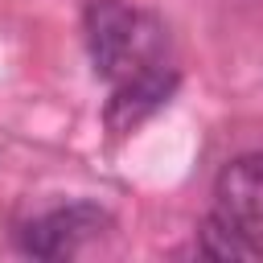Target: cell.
I'll list each match as a JSON object with an SVG mask.
<instances>
[{
	"mask_svg": "<svg viewBox=\"0 0 263 263\" xmlns=\"http://www.w3.org/2000/svg\"><path fill=\"white\" fill-rule=\"evenodd\" d=\"M177 86H181V74H177L173 62H168V66H156V70H148V74H140V78H127V82L111 86V99H107V107H103L107 132H111V136H132V132H136L140 123H148L160 107H168V99L177 95Z\"/></svg>",
	"mask_w": 263,
	"mask_h": 263,
	"instance_id": "3957f363",
	"label": "cell"
},
{
	"mask_svg": "<svg viewBox=\"0 0 263 263\" xmlns=\"http://www.w3.org/2000/svg\"><path fill=\"white\" fill-rule=\"evenodd\" d=\"M82 37L95 74L107 86L168 66V29L127 0H86Z\"/></svg>",
	"mask_w": 263,
	"mask_h": 263,
	"instance_id": "6da1fadb",
	"label": "cell"
},
{
	"mask_svg": "<svg viewBox=\"0 0 263 263\" xmlns=\"http://www.w3.org/2000/svg\"><path fill=\"white\" fill-rule=\"evenodd\" d=\"M197 255H205V259H263V230L242 226V222L210 210V218L197 230Z\"/></svg>",
	"mask_w": 263,
	"mask_h": 263,
	"instance_id": "5b68a950",
	"label": "cell"
},
{
	"mask_svg": "<svg viewBox=\"0 0 263 263\" xmlns=\"http://www.w3.org/2000/svg\"><path fill=\"white\" fill-rule=\"evenodd\" d=\"M107 230H111L107 205H99L90 197H74V201L49 205V210L33 214L29 222H21L16 251L29 259H70Z\"/></svg>",
	"mask_w": 263,
	"mask_h": 263,
	"instance_id": "7a4b0ae2",
	"label": "cell"
},
{
	"mask_svg": "<svg viewBox=\"0 0 263 263\" xmlns=\"http://www.w3.org/2000/svg\"><path fill=\"white\" fill-rule=\"evenodd\" d=\"M214 210L263 230V148L230 156L214 177Z\"/></svg>",
	"mask_w": 263,
	"mask_h": 263,
	"instance_id": "277c9868",
	"label": "cell"
}]
</instances>
